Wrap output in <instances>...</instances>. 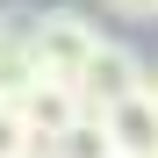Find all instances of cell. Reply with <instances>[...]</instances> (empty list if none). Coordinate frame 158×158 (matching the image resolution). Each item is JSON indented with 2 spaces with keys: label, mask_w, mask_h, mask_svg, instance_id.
<instances>
[{
  "label": "cell",
  "mask_w": 158,
  "mask_h": 158,
  "mask_svg": "<svg viewBox=\"0 0 158 158\" xmlns=\"http://www.w3.org/2000/svg\"><path fill=\"white\" fill-rule=\"evenodd\" d=\"M22 29H29L36 72H43V79H58V86H72V79L86 72V58L101 50V29H94L79 7H36Z\"/></svg>",
  "instance_id": "cell-1"
},
{
  "label": "cell",
  "mask_w": 158,
  "mask_h": 158,
  "mask_svg": "<svg viewBox=\"0 0 158 158\" xmlns=\"http://www.w3.org/2000/svg\"><path fill=\"white\" fill-rule=\"evenodd\" d=\"M137 86H144L137 50H122V43H108V36H101V50L86 58V72L72 79V94H79V108H86V115H108L115 101H129Z\"/></svg>",
  "instance_id": "cell-2"
},
{
  "label": "cell",
  "mask_w": 158,
  "mask_h": 158,
  "mask_svg": "<svg viewBox=\"0 0 158 158\" xmlns=\"http://www.w3.org/2000/svg\"><path fill=\"white\" fill-rule=\"evenodd\" d=\"M15 108H22V122H29L36 151H50L79 115H86V108H79V94H72V86H58V79H36L29 94H15Z\"/></svg>",
  "instance_id": "cell-3"
},
{
  "label": "cell",
  "mask_w": 158,
  "mask_h": 158,
  "mask_svg": "<svg viewBox=\"0 0 158 158\" xmlns=\"http://www.w3.org/2000/svg\"><path fill=\"white\" fill-rule=\"evenodd\" d=\"M101 122H108L115 158H151V151H158V101H151V86H137L129 101H115Z\"/></svg>",
  "instance_id": "cell-4"
},
{
  "label": "cell",
  "mask_w": 158,
  "mask_h": 158,
  "mask_svg": "<svg viewBox=\"0 0 158 158\" xmlns=\"http://www.w3.org/2000/svg\"><path fill=\"white\" fill-rule=\"evenodd\" d=\"M36 50H29V29L22 22H0V101H15V94H29L36 86Z\"/></svg>",
  "instance_id": "cell-5"
},
{
  "label": "cell",
  "mask_w": 158,
  "mask_h": 158,
  "mask_svg": "<svg viewBox=\"0 0 158 158\" xmlns=\"http://www.w3.org/2000/svg\"><path fill=\"white\" fill-rule=\"evenodd\" d=\"M50 158H115V144H108V122L101 115H79L58 144H50Z\"/></svg>",
  "instance_id": "cell-6"
},
{
  "label": "cell",
  "mask_w": 158,
  "mask_h": 158,
  "mask_svg": "<svg viewBox=\"0 0 158 158\" xmlns=\"http://www.w3.org/2000/svg\"><path fill=\"white\" fill-rule=\"evenodd\" d=\"M22 151H36V137H29V122H22L15 101H0V158H22Z\"/></svg>",
  "instance_id": "cell-7"
},
{
  "label": "cell",
  "mask_w": 158,
  "mask_h": 158,
  "mask_svg": "<svg viewBox=\"0 0 158 158\" xmlns=\"http://www.w3.org/2000/svg\"><path fill=\"white\" fill-rule=\"evenodd\" d=\"M108 15H122V22H158V0H101Z\"/></svg>",
  "instance_id": "cell-8"
},
{
  "label": "cell",
  "mask_w": 158,
  "mask_h": 158,
  "mask_svg": "<svg viewBox=\"0 0 158 158\" xmlns=\"http://www.w3.org/2000/svg\"><path fill=\"white\" fill-rule=\"evenodd\" d=\"M144 86H151V101H158V72H144Z\"/></svg>",
  "instance_id": "cell-9"
},
{
  "label": "cell",
  "mask_w": 158,
  "mask_h": 158,
  "mask_svg": "<svg viewBox=\"0 0 158 158\" xmlns=\"http://www.w3.org/2000/svg\"><path fill=\"white\" fill-rule=\"evenodd\" d=\"M22 158H50V151H22Z\"/></svg>",
  "instance_id": "cell-10"
},
{
  "label": "cell",
  "mask_w": 158,
  "mask_h": 158,
  "mask_svg": "<svg viewBox=\"0 0 158 158\" xmlns=\"http://www.w3.org/2000/svg\"><path fill=\"white\" fill-rule=\"evenodd\" d=\"M151 158H158V151H151Z\"/></svg>",
  "instance_id": "cell-11"
}]
</instances>
